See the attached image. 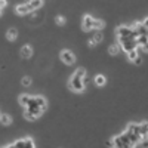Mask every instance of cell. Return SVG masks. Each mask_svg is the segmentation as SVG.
Wrapping results in <instances>:
<instances>
[{"instance_id":"1","label":"cell","mask_w":148,"mask_h":148,"mask_svg":"<svg viewBox=\"0 0 148 148\" xmlns=\"http://www.w3.org/2000/svg\"><path fill=\"white\" fill-rule=\"evenodd\" d=\"M84 77H86L84 68H77L76 73L73 74V77L70 79V89L74 92H82L84 89Z\"/></svg>"},{"instance_id":"2","label":"cell","mask_w":148,"mask_h":148,"mask_svg":"<svg viewBox=\"0 0 148 148\" xmlns=\"http://www.w3.org/2000/svg\"><path fill=\"white\" fill-rule=\"evenodd\" d=\"M104 27V22L99 19H95L90 15H86L83 18V30L84 31H90V30H101Z\"/></svg>"},{"instance_id":"3","label":"cell","mask_w":148,"mask_h":148,"mask_svg":"<svg viewBox=\"0 0 148 148\" xmlns=\"http://www.w3.org/2000/svg\"><path fill=\"white\" fill-rule=\"evenodd\" d=\"M117 37H119V42H121V40H135L138 36H136V33H135L133 27L123 25V27L117 28Z\"/></svg>"},{"instance_id":"4","label":"cell","mask_w":148,"mask_h":148,"mask_svg":"<svg viewBox=\"0 0 148 148\" xmlns=\"http://www.w3.org/2000/svg\"><path fill=\"white\" fill-rule=\"evenodd\" d=\"M119 43H120L119 46H121V47H123V51H126V53L130 52V51H135V49L138 47V45H136V39H135V40H121V42H119Z\"/></svg>"},{"instance_id":"5","label":"cell","mask_w":148,"mask_h":148,"mask_svg":"<svg viewBox=\"0 0 148 148\" xmlns=\"http://www.w3.org/2000/svg\"><path fill=\"white\" fill-rule=\"evenodd\" d=\"M61 59H62V62L67 64V65H71L74 64V61H76V56L71 51H62L61 52Z\"/></svg>"},{"instance_id":"6","label":"cell","mask_w":148,"mask_h":148,"mask_svg":"<svg viewBox=\"0 0 148 148\" xmlns=\"http://www.w3.org/2000/svg\"><path fill=\"white\" fill-rule=\"evenodd\" d=\"M15 148H34V144L30 138H24V139H19L16 141L15 144Z\"/></svg>"},{"instance_id":"7","label":"cell","mask_w":148,"mask_h":148,"mask_svg":"<svg viewBox=\"0 0 148 148\" xmlns=\"http://www.w3.org/2000/svg\"><path fill=\"white\" fill-rule=\"evenodd\" d=\"M133 30L136 33V36H147V19L141 24H135Z\"/></svg>"},{"instance_id":"8","label":"cell","mask_w":148,"mask_h":148,"mask_svg":"<svg viewBox=\"0 0 148 148\" xmlns=\"http://www.w3.org/2000/svg\"><path fill=\"white\" fill-rule=\"evenodd\" d=\"M127 58H129V61H132V62H135V64H141V58H139V53L136 52V49L127 52Z\"/></svg>"},{"instance_id":"9","label":"cell","mask_w":148,"mask_h":148,"mask_svg":"<svg viewBox=\"0 0 148 148\" xmlns=\"http://www.w3.org/2000/svg\"><path fill=\"white\" fill-rule=\"evenodd\" d=\"M30 8H28V5L27 3H22V5H18L16 6V14L18 15H27V14H30Z\"/></svg>"},{"instance_id":"10","label":"cell","mask_w":148,"mask_h":148,"mask_svg":"<svg viewBox=\"0 0 148 148\" xmlns=\"http://www.w3.org/2000/svg\"><path fill=\"white\" fill-rule=\"evenodd\" d=\"M102 40V33L99 31V30H98L95 34H93V37H92V39H90V42H89V45L90 46H95L96 43H99Z\"/></svg>"},{"instance_id":"11","label":"cell","mask_w":148,"mask_h":148,"mask_svg":"<svg viewBox=\"0 0 148 148\" xmlns=\"http://www.w3.org/2000/svg\"><path fill=\"white\" fill-rule=\"evenodd\" d=\"M28 5V8H30V10L33 12V10H36V9H39L42 5H43V0H30V2L27 3Z\"/></svg>"},{"instance_id":"12","label":"cell","mask_w":148,"mask_h":148,"mask_svg":"<svg viewBox=\"0 0 148 148\" xmlns=\"http://www.w3.org/2000/svg\"><path fill=\"white\" fill-rule=\"evenodd\" d=\"M21 55H22L24 58H30V56L33 55V49H31L30 46H24V47L21 49Z\"/></svg>"},{"instance_id":"13","label":"cell","mask_w":148,"mask_h":148,"mask_svg":"<svg viewBox=\"0 0 148 148\" xmlns=\"http://www.w3.org/2000/svg\"><path fill=\"white\" fill-rule=\"evenodd\" d=\"M147 132H148L147 123H141V125H139V135H141V138H142V139L147 138Z\"/></svg>"},{"instance_id":"14","label":"cell","mask_w":148,"mask_h":148,"mask_svg":"<svg viewBox=\"0 0 148 148\" xmlns=\"http://www.w3.org/2000/svg\"><path fill=\"white\" fill-rule=\"evenodd\" d=\"M36 104L39 105L42 110H45V108H46V99H45L43 96H36Z\"/></svg>"},{"instance_id":"15","label":"cell","mask_w":148,"mask_h":148,"mask_svg":"<svg viewBox=\"0 0 148 148\" xmlns=\"http://www.w3.org/2000/svg\"><path fill=\"white\" fill-rule=\"evenodd\" d=\"M8 39L9 40H15L16 39V36H18V31H16V28H10L9 31H8Z\"/></svg>"},{"instance_id":"16","label":"cell","mask_w":148,"mask_h":148,"mask_svg":"<svg viewBox=\"0 0 148 148\" xmlns=\"http://www.w3.org/2000/svg\"><path fill=\"white\" fill-rule=\"evenodd\" d=\"M95 83H96V86H104L105 84V77L101 76V74H98V76L95 77Z\"/></svg>"},{"instance_id":"17","label":"cell","mask_w":148,"mask_h":148,"mask_svg":"<svg viewBox=\"0 0 148 148\" xmlns=\"http://www.w3.org/2000/svg\"><path fill=\"white\" fill-rule=\"evenodd\" d=\"M30 98H31V96H28V95H22V96H19V104L24 105V107H27V104H28V101H30Z\"/></svg>"},{"instance_id":"18","label":"cell","mask_w":148,"mask_h":148,"mask_svg":"<svg viewBox=\"0 0 148 148\" xmlns=\"http://www.w3.org/2000/svg\"><path fill=\"white\" fill-rule=\"evenodd\" d=\"M108 51H110V53H111V55H117V53H119V51H120V46H119V45H111Z\"/></svg>"},{"instance_id":"19","label":"cell","mask_w":148,"mask_h":148,"mask_svg":"<svg viewBox=\"0 0 148 148\" xmlns=\"http://www.w3.org/2000/svg\"><path fill=\"white\" fill-rule=\"evenodd\" d=\"M0 121H2L3 125H9V123H10V117L8 114H0Z\"/></svg>"},{"instance_id":"20","label":"cell","mask_w":148,"mask_h":148,"mask_svg":"<svg viewBox=\"0 0 148 148\" xmlns=\"http://www.w3.org/2000/svg\"><path fill=\"white\" fill-rule=\"evenodd\" d=\"M30 83H31V79H30V77H24V79H22V84H24V86H28Z\"/></svg>"},{"instance_id":"21","label":"cell","mask_w":148,"mask_h":148,"mask_svg":"<svg viewBox=\"0 0 148 148\" xmlns=\"http://www.w3.org/2000/svg\"><path fill=\"white\" fill-rule=\"evenodd\" d=\"M6 6V2H5V0H0V12H2V9Z\"/></svg>"},{"instance_id":"22","label":"cell","mask_w":148,"mask_h":148,"mask_svg":"<svg viewBox=\"0 0 148 148\" xmlns=\"http://www.w3.org/2000/svg\"><path fill=\"white\" fill-rule=\"evenodd\" d=\"M8 148H15V145H9Z\"/></svg>"},{"instance_id":"23","label":"cell","mask_w":148,"mask_h":148,"mask_svg":"<svg viewBox=\"0 0 148 148\" xmlns=\"http://www.w3.org/2000/svg\"><path fill=\"white\" fill-rule=\"evenodd\" d=\"M127 148H135V145H129V147H127Z\"/></svg>"}]
</instances>
